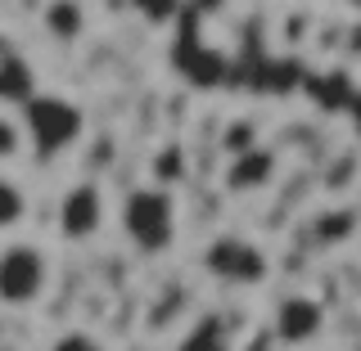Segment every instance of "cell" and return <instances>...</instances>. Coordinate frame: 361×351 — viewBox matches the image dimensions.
<instances>
[{
	"instance_id": "obj_10",
	"label": "cell",
	"mask_w": 361,
	"mask_h": 351,
	"mask_svg": "<svg viewBox=\"0 0 361 351\" xmlns=\"http://www.w3.org/2000/svg\"><path fill=\"white\" fill-rule=\"evenodd\" d=\"M172 351H231V329L221 315H199Z\"/></svg>"
},
{
	"instance_id": "obj_8",
	"label": "cell",
	"mask_w": 361,
	"mask_h": 351,
	"mask_svg": "<svg viewBox=\"0 0 361 351\" xmlns=\"http://www.w3.org/2000/svg\"><path fill=\"white\" fill-rule=\"evenodd\" d=\"M271 176H276V153L271 149H244L226 167V185H231L235 194H257V189L271 185Z\"/></svg>"
},
{
	"instance_id": "obj_11",
	"label": "cell",
	"mask_w": 361,
	"mask_h": 351,
	"mask_svg": "<svg viewBox=\"0 0 361 351\" xmlns=\"http://www.w3.org/2000/svg\"><path fill=\"white\" fill-rule=\"evenodd\" d=\"M23 221H27V189H23L14 176H5L0 180V230L14 234Z\"/></svg>"
},
{
	"instance_id": "obj_9",
	"label": "cell",
	"mask_w": 361,
	"mask_h": 351,
	"mask_svg": "<svg viewBox=\"0 0 361 351\" xmlns=\"http://www.w3.org/2000/svg\"><path fill=\"white\" fill-rule=\"evenodd\" d=\"M41 27L50 32L54 41L73 45L86 37V5H73V0H54V5L41 9Z\"/></svg>"
},
{
	"instance_id": "obj_13",
	"label": "cell",
	"mask_w": 361,
	"mask_h": 351,
	"mask_svg": "<svg viewBox=\"0 0 361 351\" xmlns=\"http://www.w3.org/2000/svg\"><path fill=\"white\" fill-rule=\"evenodd\" d=\"M50 351H109V347L99 343L90 329H63V333L50 343Z\"/></svg>"
},
{
	"instance_id": "obj_14",
	"label": "cell",
	"mask_w": 361,
	"mask_h": 351,
	"mask_svg": "<svg viewBox=\"0 0 361 351\" xmlns=\"http://www.w3.org/2000/svg\"><path fill=\"white\" fill-rule=\"evenodd\" d=\"M18 153H23V122L0 117V162H18Z\"/></svg>"
},
{
	"instance_id": "obj_4",
	"label": "cell",
	"mask_w": 361,
	"mask_h": 351,
	"mask_svg": "<svg viewBox=\"0 0 361 351\" xmlns=\"http://www.w3.org/2000/svg\"><path fill=\"white\" fill-rule=\"evenodd\" d=\"M27 113V140L41 158H59L68 144L82 135V108L68 104V99H54V95H41L37 104L23 108Z\"/></svg>"
},
{
	"instance_id": "obj_7",
	"label": "cell",
	"mask_w": 361,
	"mask_h": 351,
	"mask_svg": "<svg viewBox=\"0 0 361 351\" xmlns=\"http://www.w3.org/2000/svg\"><path fill=\"white\" fill-rule=\"evenodd\" d=\"M0 99H5L9 108H27V104L41 99V72L14 41L0 45Z\"/></svg>"
},
{
	"instance_id": "obj_2",
	"label": "cell",
	"mask_w": 361,
	"mask_h": 351,
	"mask_svg": "<svg viewBox=\"0 0 361 351\" xmlns=\"http://www.w3.org/2000/svg\"><path fill=\"white\" fill-rule=\"evenodd\" d=\"M50 279H54L50 253L41 243L14 239L0 253V298H5V307H14V311L37 307L45 293H50Z\"/></svg>"
},
{
	"instance_id": "obj_6",
	"label": "cell",
	"mask_w": 361,
	"mask_h": 351,
	"mask_svg": "<svg viewBox=\"0 0 361 351\" xmlns=\"http://www.w3.org/2000/svg\"><path fill=\"white\" fill-rule=\"evenodd\" d=\"M271 333H276L280 347H312L316 338L325 333V307L312 293H289V298L276 302Z\"/></svg>"
},
{
	"instance_id": "obj_5",
	"label": "cell",
	"mask_w": 361,
	"mask_h": 351,
	"mask_svg": "<svg viewBox=\"0 0 361 351\" xmlns=\"http://www.w3.org/2000/svg\"><path fill=\"white\" fill-rule=\"evenodd\" d=\"M104 189L95 185V180H73V185L59 194L54 203V230H59V239L68 243H90L99 230H104Z\"/></svg>"
},
{
	"instance_id": "obj_3",
	"label": "cell",
	"mask_w": 361,
	"mask_h": 351,
	"mask_svg": "<svg viewBox=\"0 0 361 351\" xmlns=\"http://www.w3.org/2000/svg\"><path fill=\"white\" fill-rule=\"evenodd\" d=\"M203 270H208L212 279H221V284H231V288H262L271 279V257L253 239L221 234V239H212L208 253H203Z\"/></svg>"
},
{
	"instance_id": "obj_1",
	"label": "cell",
	"mask_w": 361,
	"mask_h": 351,
	"mask_svg": "<svg viewBox=\"0 0 361 351\" xmlns=\"http://www.w3.org/2000/svg\"><path fill=\"white\" fill-rule=\"evenodd\" d=\"M118 225L140 257H163L176 243L180 208L167 185H135L118 208Z\"/></svg>"
},
{
	"instance_id": "obj_12",
	"label": "cell",
	"mask_w": 361,
	"mask_h": 351,
	"mask_svg": "<svg viewBox=\"0 0 361 351\" xmlns=\"http://www.w3.org/2000/svg\"><path fill=\"white\" fill-rule=\"evenodd\" d=\"M312 230H316V243H343L348 230H353V217H348V212H330V217H321Z\"/></svg>"
}]
</instances>
